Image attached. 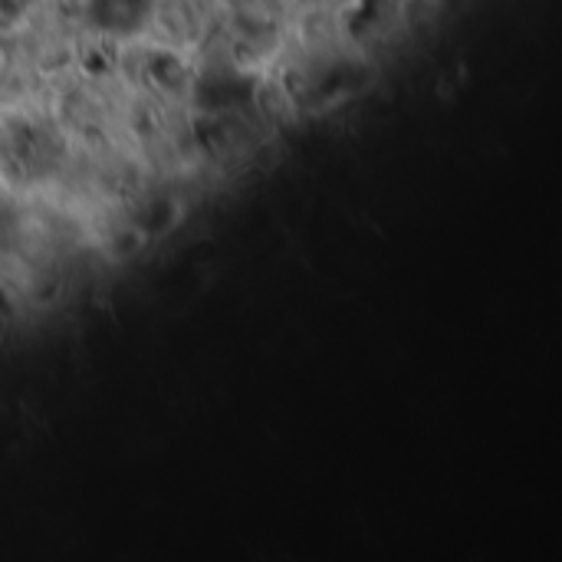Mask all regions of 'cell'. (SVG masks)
<instances>
[{
	"label": "cell",
	"mask_w": 562,
	"mask_h": 562,
	"mask_svg": "<svg viewBox=\"0 0 562 562\" xmlns=\"http://www.w3.org/2000/svg\"><path fill=\"white\" fill-rule=\"evenodd\" d=\"M303 3H319V0H303Z\"/></svg>",
	"instance_id": "cell-1"
}]
</instances>
